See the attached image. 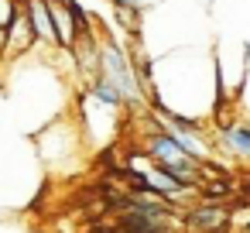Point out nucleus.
Wrapping results in <instances>:
<instances>
[{
	"label": "nucleus",
	"mask_w": 250,
	"mask_h": 233,
	"mask_svg": "<svg viewBox=\"0 0 250 233\" xmlns=\"http://www.w3.org/2000/svg\"><path fill=\"white\" fill-rule=\"evenodd\" d=\"M124 117H130L127 106H113V103H103L100 96L89 93V86L76 96V120L83 127V137H86V148L89 151H103L117 141V134L124 130Z\"/></svg>",
	"instance_id": "3"
},
{
	"label": "nucleus",
	"mask_w": 250,
	"mask_h": 233,
	"mask_svg": "<svg viewBox=\"0 0 250 233\" xmlns=\"http://www.w3.org/2000/svg\"><path fill=\"white\" fill-rule=\"evenodd\" d=\"M31 141H35V148L48 168H72L79 161V154L89 151L76 117H55L52 124L38 127L31 134Z\"/></svg>",
	"instance_id": "4"
},
{
	"label": "nucleus",
	"mask_w": 250,
	"mask_h": 233,
	"mask_svg": "<svg viewBox=\"0 0 250 233\" xmlns=\"http://www.w3.org/2000/svg\"><path fill=\"white\" fill-rule=\"evenodd\" d=\"M24 11H28V18H31V28H35V35H38V45L59 48V31H55L52 11H48V0H24Z\"/></svg>",
	"instance_id": "7"
},
{
	"label": "nucleus",
	"mask_w": 250,
	"mask_h": 233,
	"mask_svg": "<svg viewBox=\"0 0 250 233\" xmlns=\"http://www.w3.org/2000/svg\"><path fill=\"white\" fill-rule=\"evenodd\" d=\"M209 7L206 0H161L151 11H144L141 38H134L151 59L192 48V45H212L209 42Z\"/></svg>",
	"instance_id": "2"
},
{
	"label": "nucleus",
	"mask_w": 250,
	"mask_h": 233,
	"mask_svg": "<svg viewBox=\"0 0 250 233\" xmlns=\"http://www.w3.org/2000/svg\"><path fill=\"white\" fill-rule=\"evenodd\" d=\"M48 11H52V21H55V31H59V48L72 52L76 42H79V24L69 11V0H48Z\"/></svg>",
	"instance_id": "8"
},
{
	"label": "nucleus",
	"mask_w": 250,
	"mask_h": 233,
	"mask_svg": "<svg viewBox=\"0 0 250 233\" xmlns=\"http://www.w3.org/2000/svg\"><path fill=\"white\" fill-rule=\"evenodd\" d=\"M144 93L147 106L158 117H188L199 124H212L219 110V72L212 45H192L158 55Z\"/></svg>",
	"instance_id": "1"
},
{
	"label": "nucleus",
	"mask_w": 250,
	"mask_h": 233,
	"mask_svg": "<svg viewBox=\"0 0 250 233\" xmlns=\"http://www.w3.org/2000/svg\"><path fill=\"white\" fill-rule=\"evenodd\" d=\"M18 11H21V0H0V31L4 35L11 28V21L18 18Z\"/></svg>",
	"instance_id": "9"
},
{
	"label": "nucleus",
	"mask_w": 250,
	"mask_h": 233,
	"mask_svg": "<svg viewBox=\"0 0 250 233\" xmlns=\"http://www.w3.org/2000/svg\"><path fill=\"white\" fill-rule=\"evenodd\" d=\"M236 110L243 117H250V48H247V76H243V89L236 96Z\"/></svg>",
	"instance_id": "10"
},
{
	"label": "nucleus",
	"mask_w": 250,
	"mask_h": 233,
	"mask_svg": "<svg viewBox=\"0 0 250 233\" xmlns=\"http://www.w3.org/2000/svg\"><path fill=\"white\" fill-rule=\"evenodd\" d=\"M226 223H229V206L206 202V199L192 202V209L182 216V226L192 233H219V230H226Z\"/></svg>",
	"instance_id": "5"
},
{
	"label": "nucleus",
	"mask_w": 250,
	"mask_h": 233,
	"mask_svg": "<svg viewBox=\"0 0 250 233\" xmlns=\"http://www.w3.org/2000/svg\"><path fill=\"white\" fill-rule=\"evenodd\" d=\"M35 45H38V35H35V28H31V18H28V11H24V0H21V11H18V18L11 21V28H7V35H4V55H7V59H24Z\"/></svg>",
	"instance_id": "6"
}]
</instances>
